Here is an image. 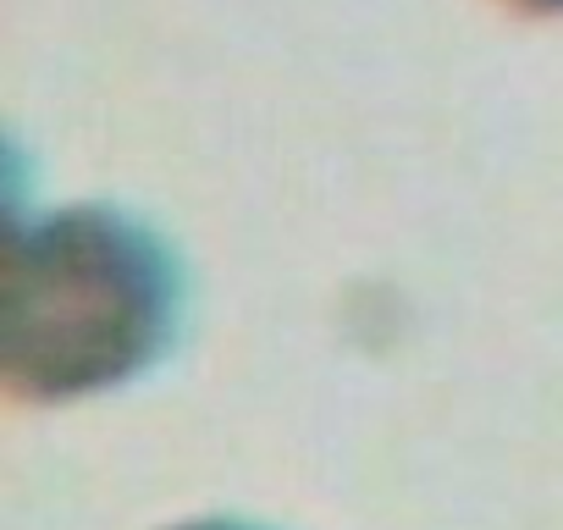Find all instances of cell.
I'll list each match as a JSON object with an SVG mask.
<instances>
[{
	"label": "cell",
	"instance_id": "7a4b0ae2",
	"mask_svg": "<svg viewBox=\"0 0 563 530\" xmlns=\"http://www.w3.org/2000/svg\"><path fill=\"white\" fill-rule=\"evenodd\" d=\"M166 530H265V525H249V519H227V514H205V519H183V525H166Z\"/></svg>",
	"mask_w": 563,
	"mask_h": 530
},
{
	"label": "cell",
	"instance_id": "3957f363",
	"mask_svg": "<svg viewBox=\"0 0 563 530\" xmlns=\"http://www.w3.org/2000/svg\"><path fill=\"white\" fill-rule=\"evenodd\" d=\"M503 7H514L525 18H563V0H503Z\"/></svg>",
	"mask_w": 563,
	"mask_h": 530
},
{
	"label": "cell",
	"instance_id": "6da1fadb",
	"mask_svg": "<svg viewBox=\"0 0 563 530\" xmlns=\"http://www.w3.org/2000/svg\"><path fill=\"white\" fill-rule=\"evenodd\" d=\"M0 277V382L18 404L117 393L155 371L183 327V260L106 199L12 221Z\"/></svg>",
	"mask_w": 563,
	"mask_h": 530
}]
</instances>
